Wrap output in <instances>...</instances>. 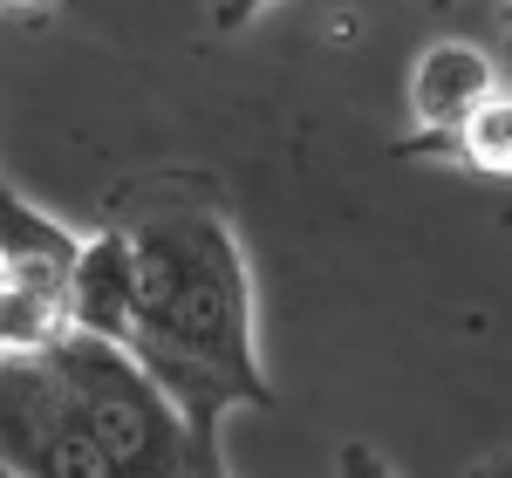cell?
<instances>
[{
    "instance_id": "8fae6325",
    "label": "cell",
    "mask_w": 512,
    "mask_h": 478,
    "mask_svg": "<svg viewBox=\"0 0 512 478\" xmlns=\"http://www.w3.org/2000/svg\"><path fill=\"white\" fill-rule=\"evenodd\" d=\"M0 478H14V472H7V465H0Z\"/></svg>"
},
{
    "instance_id": "5b68a950",
    "label": "cell",
    "mask_w": 512,
    "mask_h": 478,
    "mask_svg": "<svg viewBox=\"0 0 512 478\" xmlns=\"http://www.w3.org/2000/svg\"><path fill=\"white\" fill-rule=\"evenodd\" d=\"M396 158H458L478 178H512V82H499L465 123L424 130L417 144H396Z\"/></svg>"
},
{
    "instance_id": "52a82bcc",
    "label": "cell",
    "mask_w": 512,
    "mask_h": 478,
    "mask_svg": "<svg viewBox=\"0 0 512 478\" xmlns=\"http://www.w3.org/2000/svg\"><path fill=\"white\" fill-rule=\"evenodd\" d=\"M465 478H512V444H499V451H485Z\"/></svg>"
},
{
    "instance_id": "6da1fadb",
    "label": "cell",
    "mask_w": 512,
    "mask_h": 478,
    "mask_svg": "<svg viewBox=\"0 0 512 478\" xmlns=\"http://www.w3.org/2000/svg\"><path fill=\"white\" fill-rule=\"evenodd\" d=\"M0 465L14 478H226L219 438H198L158 376L69 321L0 349Z\"/></svg>"
},
{
    "instance_id": "3957f363",
    "label": "cell",
    "mask_w": 512,
    "mask_h": 478,
    "mask_svg": "<svg viewBox=\"0 0 512 478\" xmlns=\"http://www.w3.org/2000/svg\"><path fill=\"white\" fill-rule=\"evenodd\" d=\"M62 321L82 335H103L130 349V321H137V246L130 226H103V233H82V253L69 267L62 287Z\"/></svg>"
},
{
    "instance_id": "7a4b0ae2",
    "label": "cell",
    "mask_w": 512,
    "mask_h": 478,
    "mask_svg": "<svg viewBox=\"0 0 512 478\" xmlns=\"http://www.w3.org/2000/svg\"><path fill=\"white\" fill-rule=\"evenodd\" d=\"M123 226L137 246L130 356L158 376L178 417L198 438H219L226 410H274V383L260 369L253 267L233 219L212 199L171 192L137 205Z\"/></svg>"
},
{
    "instance_id": "9c48e42d",
    "label": "cell",
    "mask_w": 512,
    "mask_h": 478,
    "mask_svg": "<svg viewBox=\"0 0 512 478\" xmlns=\"http://www.w3.org/2000/svg\"><path fill=\"white\" fill-rule=\"evenodd\" d=\"M499 76H512V14H506V69Z\"/></svg>"
},
{
    "instance_id": "ba28073f",
    "label": "cell",
    "mask_w": 512,
    "mask_h": 478,
    "mask_svg": "<svg viewBox=\"0 0 512 478\" xmlns=\"http://www.w3.org/2000/svg\"><path fill=\"white\" fill-rule=\"evenodd\" d=\"M253 7H267V0H219V21L233 28V21H246V14H253Z\"/></svg>"
},
{
    "instance_id": "277c9868",
    "label": "cell",
    "mask_w": 512,
    "mask_h": 478,
    "mask_svg": "<svg viewBox=\"0 0 512 478\" xmlns=\"http://www.w3.org/2000/svg\"><path fill=\"white\" fill-rule=\"evenodd\" d=\"M499 55H485L478 41H431L424 55H417V69H410V117L417 130H451V123H465L499 89Z\"/></svg>"
},
{
    "instance_id": "8992f818",
    "label": "cell",
    "mask_w": 512,
    "mask_h": 478,
    "mask_svg": "<svg viewBox=\"0 0 512 478\" xmlns=\"http://www.w3.org/2000/svg\"><path fill=\"white\" fill-rule=\"evenodd\" d=\"M335 478H396V472L383 465V451H376V444L349 438V444H342V458H335Z\"/></svg>"
},
{
    "instance_id": "30bf717a",
    "label": "cell",
    "mask_w": 512,
    "mask_h": 478,
    "mask_svg": "<svg viewBox=\"0 0 512 478\" xmlns=\"http://www.w3.org/2000/svg\"><path fill=\"white\" fill-rule=\"evenodd\" d=\"M0 7H41V0H0Z\"/></svg>"
}]
</instances>
